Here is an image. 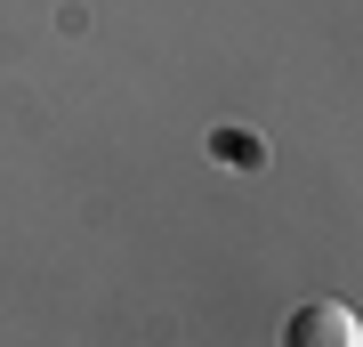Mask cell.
<instances>
[{"label": "cell", "mask_w": 363, "mask_h": 347, "mask_svg": "<svg viewBox=\"0 0 363 347\" xmlns=\"http://www.w3.org/2000/svg\"><path fill=\"white\" fill-rule=\"evenodd\" d=\"M283 347H363V323L339 307V299H307L283 323Z\"/></svg>", "instance_id": "cell-1"}]
</instances>
